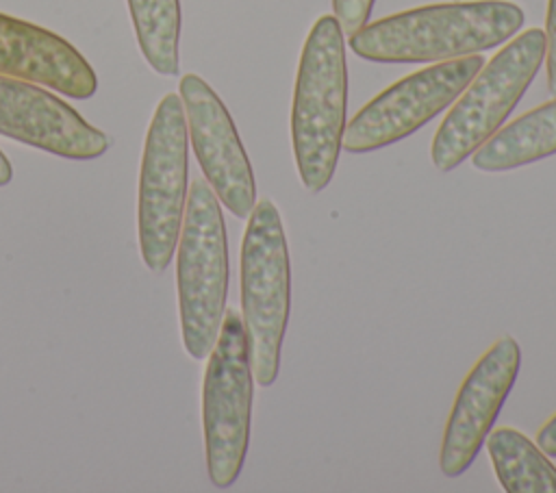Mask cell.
<instances>
[{"label":"cell","mask_w":556,"mask_h":493,"mask_svg":"<svg viewBox=\"0 0 556 493\" xmlns=\"http://www.w3.org/2000/svg\"><path fill=\"white\" fill-rule=\"evenodd\" d=\"M523 11L508 0L428 4L387 15L348 37L354 54L374 63H441L508 41Z\"/></svg>","instance_id":"6da1fadb"},{"label":"cell","mask_w":556,"mask_h":493,"mask_svg":"<svg viewBox=\"0 0 556 493\" xmlns=\"http://www.w3.org/2000/svg\"><path fill=\"white\" fill-rule=\"evenodd\" d=\"M348 106V67L341 24L321 15L302 48L293 109L291 141L302 185L319 193L332 180L343 148Z\"/></svg>","instance_id":"7a4b0ae2"},{"label":"cell","mask_w":556,"mask_h":493,"mask_svg":"<svg viewBox=\"0 0 556 493\" xmlns=\"http://www.w3.org/2000/svg\"><path fill=\"white\" fill-rule=\"evenodd\" d=\"M176 248L182 345L202 361L217 341L228 295L226 224L215 191L202 178L191 182Z\"/></svg>","instance_id":"3957f363"},{"label":"cell","mask_w":556,"mask_h":493,"mask_svg":"<svg viewBox=\"0 0 556 493\" xmlns=\"http://www.w3.org/2000/svg\"><path fill=\"white\" fill-rule=\"evenodd\" d=\"M291 308L289 245L280 213L261 200L248 215L241 243V319L248 334L254 380L269 387L278 378L280 352Z\"/></svg>","instance_id":"277c9868"},{"label":"cell","mask_w":556,"mask_h":493,"mask_svg":"<svg viewBox=\"0 0 556 493\" xmlns=\"http://www.w3.org/2000/svg\"><path fill=\"white\" fill-rule=\"evenodd\" d=\"M543 59L545 33L530 28L480 67L434 132L430 159L439 172L458 167L500 130L534 80Z\"/></svg>","instance_id":"5b68a950"},{"label":"cell","mask_w":556,"mask_h":493,"mask_svg":"<svg viewBox=\"0 0 556 493\" xmlns=\"http://www.w3.org/2000/svg\"><path fill=\"white\" fill-rule=\"evenodd\" d=\"M187 119L182 100L165 93L150 119L137 193V235L146 267L163 274L172 263L187 206Z\"/></svg>","instance_id":"8992f818"},{"label":"cell","mask_w":556,"mask_h":493,"mask_svg":"<svg viewBox=\"0 0 556 493\" xmlns=\"http://www.w3.org/2000/svg\"><path fill=\"white\" fill-rule=\"evenodd\" d=\"M206 358L202 382L206 471L213 486L228 489L245 463L254 397L248 334L237 308H226L217 341Z\"/></svg>","instance_id":"52a82bcc"},{"label":"cell","mask_w":556,"mask_h":493,"mask_svg":"<svg viewBox=\"0 0 556 493\" xmlns=\"http://www.w3.org/2000/svg\"><path fill=\"white\" fill-rule=\"evenodd\" d=\"M482 65V54H469L434 63L393 83L345 124L343 150L374 152L413 135L445 111Z\"/></svg>","instance_id":"ba28073f"},{"label":"cell","mask_w":556,"mask_h":493,"mask_svg":"<svg viewBox=\"0 0 556 493\" xmlns=\"http://www.w3.org/2000/svg\"><path fill=\"white\" fill-rule=\"evenodd\" d=\"M178 87L204 180L235 217L248 219L256 204V182L228 109L198 74H185Z\"/></svg>","instance_id":"9c48e42d"},{"label":"cell","mask_w":556,"mask_h":493,"mask_svg":"<svg viewBox=\"0 0 556 493\" xmlns=\"http://www.w3.org/2000/svg\"><path fill=\"white\" fill-rule=\"evenodd\" d=\"M519 365V343L513 337H502L471 367L456 393L443 430L439 452L443 476L456 478L471 467L486 434L495 426L502 404L515 387Z\"/></svg>","instance_id":"30bf717a"},{"label":"cell","mask_w":556,"mask_h":493,"mask_svg":"<svg viewBox=\"0 0 556 493\" xmlns=\"http://www.w3.org/2000/svg\"><path fill=\"white\" fill-rule=\"evenodd\" d=\"M0 135L74 161L98 159L109 148V137L52 91L2 74Z\"/></svg>","instance_id":"8fae6325"},{"label":"cell","mask_w":556,"mask_h":493,"mask_svg":"<svg viewBox=\"0 0 556 493\" xmlns=\"http://www.w3.org/2000/svg\"><path fill=\"white\" fill-rule=\"evenodd\" d=\"M0 74L76 100L91 98L98 87L89 61L70 41L7 13H0Z\"/></svg>","instance_id":"7c38bea8"},{"label":"cell","mask_w":556,"mask_h":493,"mask_svg":"<svg viewBox=\"0 0 556 493\" xmlns=\"http://www.w3.org/2000/svg\"><path fill=\"white\" fill-rule=\"evenodd\" d=\"M556 154V98L493 132L473 154L480 172H508Z\"/></svg>","instance_id":"4fadbf2b"},{"label":"cell","mask_w":556,"mask_h":493,"mask_svg":"<svg viewBox=\"0 0 556 493\" xmlns=\"http://www.w3.org/2000/svg\"><path fill=\"white\" fill-rule=\"evenodd\" d=\"M484 443L506 493H556V467L517 428H495L486 434Z\"/></svg>","instance_id":"5bb4252c"},{"label":"cell","mask_w":556,"mask_h":493,"mask_svg":"<svg viewBox=\"0 0 556 493\" xmlns=\"http://www.w3.org/2000/svg\"><path fill=\"white\" fill-rule=\"evenodd\" d=\"M137 43L148 65L161 76L178 74L180 2L178 0H128Z\"/></svg>","instance_id":"9a60e30c"},{"label":"cell","mask_w":556,"mask_h":493,"mask_svg":"<svg viewBox=\"0 0 556 493\" xmlns=\"http://www.w3.org/2000/svg\"><path fill=\"white\" fill-rule=\"evenodd\" d=\"M374 2L376 0H332V11L343 35L350 37L367 24Z\"/></svg>","instance_id":"2e32d148"},{"label":"cell","mask_w":556,"mask_h":493,"mask_svg":"<svg viewBox=\"0 0 556 493\" xmlns=\"http://www.w3.org/2000/svg\"><path fill=\"white\" fill-rule=\"evenodd\" d=\"M545 61H547V89L556 98V0H547Z\"/></svg>","instance_id":"e0dca14e"},{"label":"cell","mask_w":556,"mask_h":493,"mask_svg":"<svg viewBox=\"0 0 556 493\" xmlns=\"http://www.w3.org/2000/svg\"><path fill=\"white\" fill-rule=\"evenodd\" d=\"M536 445L547 454V456H556V415L541 426V430L536 432Z\"/></svg>","instance_id":"ac0fdd59"},{"label":"cell","mask_w":556,"mask_h":493,"mask_svg":"<svg viewBox=\"0 0 556 493\" xmlns=\"http://www.w3.org/2000/svg\"><path fill=\"white\" fill-rule=\"evenodd\" d=\"M11 178H13V169H11V163H9V159L4 156V152L0 150V187L9 185V182H11Z\"/></svg>","instance_id":"d6986e66"}]
</instances>
